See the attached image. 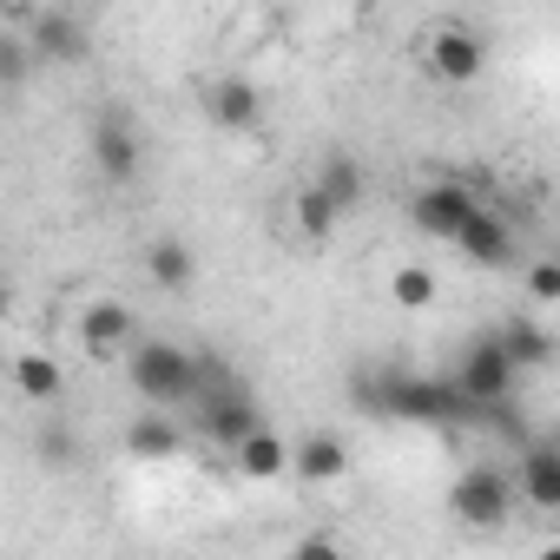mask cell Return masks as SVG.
<instances>
[{
	"mask_svg": "<svg viewBox=\"0 0 560 560\" xmlns=\"http://www.w3.org/2000/svg\"><path fill=\"white\" fill-rule=\"evenodd\" d=\"M126 383L152 402V409H178L205 389V357H191L172 337H139L126 350Z\"/></svg>",
	"mask_w": 560,
	"mask_h": 560,
	"instance_id": "cell-1",
	"label": "cell"
},
{
	"mask_svg": "<svg viewBox=\"0 0 560 560\" xmlns=\"http://www.w3.org/2000/svg\"><path fill=\"white\" fill-rule=\"evenodd\" d=\"M191 422H198V435H205V442L237 448L250 429H264V409H257L237 383H218V376H211V363H205V389L191 396Z\"/></svg>",
	"mask_w": 560,
	"mask_h": 560,
	"instance_id": "cell-2",
	"label": "cell"
},
{
	"mask_svg": "<svg viewBox=\"0 0 560 560\" xmlns=\"http://www.w3.org/2000/svg\"><path fill=\"white\" fill-rule=\"evenodd\" d=\"M416 54H422V67H429L442 86H468V80L488 67V40H481L468 21H435V27L416 40Z\"/></svg>",
	"mask_w": 560,
	"mask_h": 560,
	"instance_id": "cell-3",
	"label": "cell"
},
{
	"mask_svg": "<svg viewBox=\"0 0 560 560\" xmlns=\"http://www.w3.org/2000/svg\"><path fill=\"white\" fill-rule=\"evenodd\" d=\"M21 47L34 54V67H40V60H47V67H80V60L93 54V34H86V21L67 14V8H34V14H21Z\"/></svg>",
	"mask_w": 560,
	"mask_h": 560,
	"instance_id": "cell-4",
	"label": "cell"
},
{
	"mask_svg": "<svg viewBox=\"0 0 560 560\" xmlns=\"http://www.w3.org/2000/svg\"><path fill=\"white\" fill-rule=\"evenodd\" d=\"M86 152H93V172H100L106 185H139V172H145V132H139L119 106H106V113L93 119Z\"/></svg>",
	"mask_w": 560,
	"mask_h": 560,
	"instance_id": "cell-5",
	"label": "cell"
},
{
	"mask_svg": "<svg viewBox=\"0 0 560 560\" xmlns=\"http://www.w3.org/2000/svg\"><path fill=\"white\" fill-rule=\"evenodd\" d=\"M448 514H455L462 527H501V521L514 514V481H508V468H462V475L448 481Z\"/></svg>",
	"mask_w": 560,
	"mask_h": 560,
	"instance_id": "cell-6",
	"label": "cell"
},
{
	"mask_svg": "<svg viewBox=\"0 0 560 560\" xmlns=\"http://www.w3.org/2000/svg\"><path fill=\"white\" fill-rule=\"evenodd\" d=\"M455 402H475V409H494V402H508V389H514V363L501 357V343L494 337H481V343H468V357L455 363Z\"/></svg>",
	"mask_w": 560,
	"mask_h": 560,
	"instance_id": "cell-7",
	"label": "cell"
},
{
	"mask_svg": "<svg viewBox=\"0 0 560 560\" xmlns=\"http://www.w3.org/2000/svg\"><path fill=\"white\" fill-rule=\"evenodd\" d=\"M475 211H481V198H475L462 178H435V185H422V191L409 198L416 231H429V237H442V244H455V231H462Z\"/></svg>",
	"mask_w": 560,
	"mask_h": 560,
	"instance_id": "cell-8",
	"label": "cell"
},
{
	"mask_svg": "<svg viewBox=\"0 0 560 560\" xmlns=\"http://www.w3.org/2000/svg\"><path fill=\"white\" fill-rule=\"evenodd\" d=\"M73 337H80L93 357H126V350L139 343V317H132V304H119V298H86L80 317H73Z\"/></svg>",
	"mask_w": 560,
	"mask_h": 560,
	"instance_id": "cell-9",
	"label": "cell"
},
{
	"mask_svg": "<svg viewBox=\"0 0 560 560\" xmlns=\"http://www.w3.org/2000/svg\"><path fill=\"white\" fill-rule=\"evenodd\" d=\"M198 106H205V119L224 126V132H257V119H264V93H257L244 73H218V80H205Z\"/></svg>",
	"mask_w": 560,
	"mask_h": 560,
	"instance_id": "cell-10",
	"label": "cell"
},
{
	"mask_svg": "<svg viewBox=\"0 0 560 560\" xmlns=\"http://www.w3.org/2000/svg\"><path fill=\"white\" fill-rule=\"evenodd\" d=\"M455 250L468 257V264H481V270H508L514 257H521V244H514V224H508V211H475L462 231H455Z\"/></svg>",
	"mask_w": 560,
	"mask_h": 560,
	"instance_id": "cell-11",
	"label": "cell"
},
{
	"mask_svg": "<svg viewBox=\"0 0 560 560\" xmlns=\"http://www.w3.org/2000/svg\"><path fill=\"white\" fill-rule=\"evenodd\" d=\"M508 481H514V494H521L534 514H553V508H560V448H553V442H527L521 462L508 468Z\"/></svg>",
	"mask_w": 560,
	"mask_h": 560,
	"instance_id": "cell-12",
	"label": "cell"
},
{
	"mask_svg": "<svg viewBox=\"0 0 560 560\" xmlns=\"http://www.w3.org/2000/svg\"><path fill=\"white\" fill-rule=\"evenodd\" d=\"M291 475H298L304 488H337V481L350 475V442H343L337 429H311V435L291 448Z\"/></svg>",
	"mask_w": 560,
	"mask_h": 560,
	"instance_id": "cell-13",
	"label": "cell"
},
{
	"mask_svg": "<svg viewBox=\"0 0 560 560\" xmlns=\"http://www.w3.org/2000/svg\"><path fill=\"white\" fill-rule=\"evenodd\" d=\"M376 402L389 416H402V422H448L455 416V389L448 383H429V376H396Z\"/></svg>",
	"mask_w": 560,
	"mask_h": 560,
	"instance_id": "cell-14",
	"label": "cell"
},
{
	"mask_svg": "<svg viewBox=\"0 0 560 560\" xmlns=\"http://www.w3.org/2000/svg\"><path fill=\"white\" fill-rule=\"evenodd\" d=\"M139 264H145V277H152V284L165 291V298H185L191 284H198V250L185 244V237H152L145 250H139Z\"/></svg>",
	"mask_w": 560,
	"mask_h": 560,
	"instance_id": "cell-15",
	"label": "cell"
},
{
	"mask_svg": "<svg viewBox=\"0 0 560 560\" xmlns=\"http://www.w3.org/2000/svg\"><path fill=\"white\" fill-rule=\"evenodd\" d=\"M231 468H237L244 481H284V475H291V442L264 422V429H250V435L231 448Z\"/></svg>",
	"mask_w": 560,
	"mask_h": 560,
	"instance_id": "cell-16",
	"label": "cell"
},
{
	"mask_svg": "<svg viewBox=\"0 0 560 560\" xmlns=\"http://www.w3.org/2000/svg\"><path fill=\"white\" fill-rule=\"evenodd\" d=\"M311 185L330 198V211H337V218L363 211V198H370V172H363V159H350V152H330V159L317 165V178H311Z\"/></svg>",
	"mask_w": 560,
	"mask_h": 560,
	"instance_id": "cell-17",
	"label": "cell"
},
{
	"mask_svg": "<svg viewBox=\"0 0 560 560\" xmlns=\"http://www.w3.org/2000/svg\"><path fill=\"white\" fill-rule=\"evenodd\" d=\"M494 343H501V357L514 363V376H521V370H540V363L553 357V337H547L534 317H508V330H494Z\"/></svg>",
	"mask_w": 560,
	"mask_h": 560,
	"instance_id": "cell-18",
	"label": "cell"
},
{
	"mask_svg": "<svg viewBox=\"0 0 560 560\" xmlns=\"http://www.w3.org/2000/svg\"><path fill=\"white\" fill-rule=\"evenodd\" d=\"M14 389H21L27 402H60V389H67L60 357H47V350H21V357H14Z\"/></svg>",
	"mask_w": 560,
	"mask_h": 560,
	"instance_id": "cell-19",
	"label": "cell"
},
{
	"mask_svg": "<svg viewBox=\"0 0 560 560\" xmlns=\"http://www.w3.org/2000/svg\"><path fill=\"white\" fill-rule=\"evenodd\" d=\"M178 448H185V429L165 422V416H139L126 429V455H139V462H172Z\"/></svg>",
	"mask_w": 560,
	"mask_h": 560,
	"instance_id": "cell-20",
	"label": "cell"
},
{
	"mask_svg": "<svg viewBox=\"0 0 560 560\" xmlns=\"http://www.w3.org/2000/svg\"><path fill=\"white\" fill-rule=\"evenodd\" d=\"M291 218H298V231H304L311 244H324V237H330V231L343 224V218L330 211V198H324L317 185H298V191H291Z\"/></svg>",
	"mask_w": 560,
	"mask_h": 560,
	"instance_id": "cell-21",
	"label": "cell"
},
{
	"mask_svg": "<svg viewBox=\"0 0 560 560\" xmlns=\"http://www.w3.org/2000/svg\"><path fill=\"white\" fill-rule=\"evenodd\" d=\"M435 291H442V284H435L429 264H396V277H389V298H396L402 311H429Z\"/></svg>",
	"mask_w": 560,
	"mask_h": 560,
	"instance_id": "cell-22",
	"label": "cell"
},
{
	"mask_svg": "<svg viewBox=\"0 0 560 560\" xmlns=\"http://www.w3.org/2000/svg\"><path fill=\"white\" fill-rule=\"evenodd\" d=\"M34 455L54 462V468H67V462H73V429H67V422H40V429H34Z\"/></svg>",
	"mask_w": 560,
	"mask_h": 560,
	"instance_id": "cell-23",
	"label": "cell"
},
{
	"mask_svg": "<svg viewBox=\"0 0 560 560\" xmlns=\"http://www.w3.org/2000/svg\"><path fill=\"white\" fill-rule=\"evenodd\" d=\"M527 298H534L540 311H553V304H560V264H547V257H540V264H527Z\"/></svg>",
	"mask_w": 560,
	"mask_h": 560,
	"instance_id": "cell-24",
	"label": "cell"
},
{
	"mask_svg": "<svg viewBox=\"0 0 560 560\" xmlns=\"http://www.w3.org/2000/svg\"><path fill=\"white\" fill-rule=\"evenodd\" d=\"M34 73V54L21 47V40H8V34H0V86H21Z\"/></svg>",
	"mask_w": 560,
	"mask_h": 560,
	"instance_id": "cell-25",
	"label": "cell"
},
{
	"mask_svg": "<svg viewBox=\"0 0 560 560\" xmlns=\"http://www.w3.org/2000/svg\"><path fill=\"white\" fill-rule=\"evenodd\" d=\"M291 560H350V553H343L330 534H304V540L291 547Z\"/></svg>",
	"mask_w": 560,
	"mask_h": 560,
	"instance_id": "cell-26",
	"label": "cell"
},
{
	"mask_svg": "<svg viewBox=\"0 0 560 560\" xmlns=\"http://www.w3.org/2000/svg\"><path fill=\"white\" fill-rule=\"evenodd\" d=\"M534 560H560V547H553V540H547V547H540V553H534Z\"/></svg>",
	"mask_w": 560,
	"mask_h": 560,
	"instance_id": "cell-27",
	"label": "cell"
},
{
	"mask_svg": "<svg viewBox=\"0 0 560 560\" xmlns=\"http://www.w3.org/2000/svg\"><path fill=\"white\" fill-rule=\"evenodd\" d=\"M0 317H8V284H0Z\"/></svg>",
	"mask_w": 560,
	"mask_h": 560,
	"instance_id": "cell-28",
	"label": "cell"
}]
</instances>
